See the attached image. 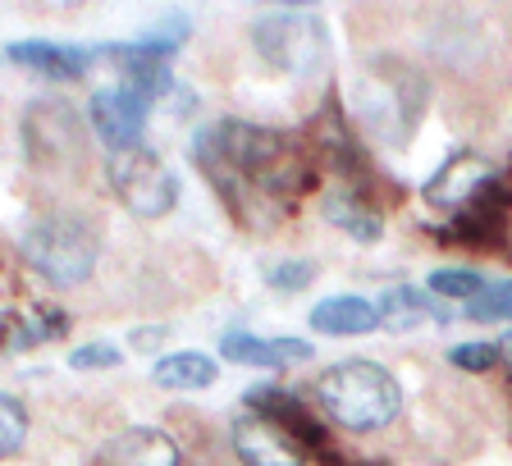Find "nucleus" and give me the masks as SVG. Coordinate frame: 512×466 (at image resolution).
I'll list each match as a JSON object with an SVG mask.
<instances>
[{
    "mask_svg": "<svg viewBox=\"0 0 512 466\" xmlns=\"http://www.w3.org/2000/svg\"><path fill=\"white\" fill-rule=\"evenodd\" d=\"M197 165L234 211L238 224L270 229L302 202L316 183V156L302 138L279 128L220 119L197 133Z\"/></svg>",
    "mask_w": 512,
    "mask_h": 466,
    "instance_id": "f257e3e1",
    "label": "nucleus"
},
{
    "mask_svg": "<svg viewBox=\"0 0 512 466\" xmlns=\"http://www.w3.org/2000/svg\"><path fill=\"white\" fill-rule=\"evenodd\" d=\"M316 398L325 407L334 425L352 430V435H371V430H384L403 412V384L389 366L366 357L352 361H334L330 371L316 380Z\"/></svg>",
    "mask_w": 512,
    "mask_h": 466,
    "instance_id": "f03ea898",
    "label": "nucleus"
},
{
    "mask_svg": "<svg viewBox=\"0 0 512 466\" xmlns=\"http://www.w3.org/2000/svg\"><path fill=\"white\" fill-rule=\"evenodd\" d=\"M352 106H357V115L366 119V128H371L384 147H403L416 128H421V115L430 106V83L407 60L380 55L357 78V87H352Z\"/></svg>",
    "mask_w": 512,
    "mask_h": 466,
    "instance_id": "7ed1b4c3",
    "label": "nucleus"
},
{
    "mask_svg": "<svg viewBox=\"0 0 512 466\" xmlns=\"http://www.w3.org/2000/svg\"><path fill=\"white\" fill-rule=\"evenodd\" d=\"M23 261L55 288H78L92 279L96 261H101V233L87 215L60 211L42 215L23 229Z\"/></svg>",
    "mask_w": 512,
    "mask_h": 466,
    "instance_id": "20e7f679",
    "label": "nucleus"
},
{
    "mask_svg": "<svg viewBox=\"0 0 512 466\" xmlns=\"http://www.w3.org/2000/svg\"><path fill=\"white\" fill-rule=\"evenodd\" d=\"M256 55L279 74L307 78L330 60V32L316 10H270L252 23Z\"/></svg>",
    "mask_w": 512,
    "mask_h": 466,
    "instance_id": "39448f33",
    "label": "nucleus"
},
{
    "mask_svg": "<svg viewBox=\"0 0 512 466\" xmlns=\"http://www.w3.org/2000/svg\"><path fill=\"white\" fill-rule=\"evenodd\" d=\"M106 179H110V192L119 197V206L133 211L138 220H160V215H170L174 202H179V179H174L170 165L151 147L110 151Z\"/></svg>",
    "mask_w": 512,
    "mask_h": 466,
    "instance_id": "423d86ee",
    "label": "nucleus"
},
{
    "mask_svg": "<svg viewBox=\"0 0 512 466\" xmlns=\"http://www.w3.org/2000/svg\"><path fill=\"white\" fill-rule=\"evenodd\" d=\"M508 215H512V188L503 179H490V188L480 192L476 202H467L458 215H448V229H439V238L458 247H503L508 238Z\"/></svg>",
    "mask_w": 512,
    "mask_h": 466,
    "instance_id": "0eeeda50",
    "label": "nucleus"
},
{
    "mask_svg": "<svg viewBox=\"0 0 512 466\" xmlns=\"http://www.w3.org/2000/svg\"><path fill=\"white\" fill-rule=\"evenodd\" d=\"M490 179H494L490 160L480 156V151L462 147V151H453V156H448L435 174H430L426 188H421V197H426V206H435V211L458 215L462 206L476 202L480 192L490 188Z\"/></svg>",
    "mask_w": 512,
    "mask_h": 466,
    "instance_id": "6e6552de",
    "label": "nucleus"
},
{
    "mask_svg": "<svg viewBox=\"0 0 512 466\" xmlns=\"http://www.w3.org/2000/svg\"><path fill=\"white\" fill-rule=\"evenodd\" d=\"M147 106L133 87L115 83V87H101L92 96V128L96 138L106 142L110 151H128V147H142V133H147Z\"/></svg>",
    "mask_w": 512,
    "mask_h": 466,
    "instance_id": "1a4fd4ad",
    "label": "nucleus"
},
{
    "mask_svg": "<svg viewBox=\"0 0 512 466\" xmlns=\"http://www.w3.org/2000/svg\"><path fill=\"white\" fill-rule=\"evenodd\" d=\"M183 453L170 430L156 425H128L96 448V466H179Z\"/></svg>",
    "mask_w": 512,
    "mask_h": 466,
    "instance_id": "9d476101",
    "label": "nucleus"
},
{
    "mask_svg": "<svg viewBox=\"0 0 512 466\" xmlns=\"http://www.w3.org/2000/svg\"><path fill=\"white\" fill-rule=\"evenodd\" d=\"M220 352L234 361V366H261V371H284V366H302V361H311L307 339H261V334H247V329L224 334Z\"/></svg>",
    "mask_w": 512,
    "mask_h": 466,
    "instance_id": "9b49d317",
    "label": "nucleus"
},
{
    "mask_svg": "<svg viewBox=\"0 0 512 466\" xmlns=\"http://www.w3.org/2000/svg\"><path fill=\"white\" fill-rule=\"evenodd\" d=\"M23 138H28V156L37 165L64 156V151H78V119L69 115V106H32L28 119H23Z\"/></svg>",
    "mask_w": 512,
    "mask_h": 466,
    "instance_id": "f8f14e48",
    "label": "nucleus"
},
{
    "mask_svg": "<svg viewBox=\"0 0 512 466\" xmlns=\"http://www.w3.org/2000/svg\"><path fill=\"white\" fill-rule=\"evenodd\" d=\"M375 316H380V329L407 334L426 320H448V307H439V297H430L426 288H384L375 302Z\"/></svg>",
    "mask_w": 512,
    "mask_h": 466,
    "instance_id": "ddd939ff",
    "label": "nucleus"
},
{
    "mask_svg": "<svg viewBox=\"0 0 512 466\" xmlns=\"http://www.w3.org/2000/svg\"><path fill=\"white\" fill-rule=\"evenodd\" d=\"M311 329L330 334V339H352V334L380 329V316H375V302L343 293V297H325V302L311 307Z\"/></svg>",
    "mask_w": 512,
    "mask_h": 466,
    "instance_id": "4468645a",
    "label": "nucleus"
},
{
    "mask_svg": "<svg viewBox=\"0 0 512 466\" xmlns=\"http://www.w3.org/2000/svg\"><path fill=\"white\" fill-rule=\"evenodd\" d=\"M5 55H10L14 64H23V69H32V74H46V78H78L87 69V60H92V51L64 46V42H19Z\"/></svg>",
    "mask_w": 512,
    "mask_h": 466,
    "instance_id": "2eb2a0df",
    "label": "nucleus"
},
{
    "mask_svg": "<svg viewBox=\"0 0 512 466\" xmlns=\"http://www.w3.org/2000/svg\"><path fill=\"white\" fill-rule=\"evenodd\" d=\"M151 380H156L160 389L192 393V389H211V384L220 380V366H215V357H206V352H165V357H156V366H151Z\"/></svg>",
    "mask_w": 512,
    "mask_h": 466,
    "instance_id": "dca6fc26",
    "label": "nucleus"
},
{
    "mask_svg": "<svg viewBox=\"0 0 512 466\" xmlns=\"http://www.w3.org/2000/svg\"><path fill=\"white\" fill-rule=\"evenodd\" d=\"M325 220L334 224V229H343L348 238H357V243H375L384 233V220L380 211H375L371 202H366L357 188H339L325 197Z\"/></svg>",
    "mask_w": 512,
    "mask_h": 466,
    "instance_id": "f3484780",
    "label": "nucleus"
},
{
    "mask_svg": "<svg viewBox=\"0 0 512 466\" xmlns=\"http://www.w3.org/2000/svg\"><path fill=\"white\" fill-rule=\"evenodd\" d=\"M23 444H28V412L14 393H0V462L23 453Z\"/></svg>",
    "mask_w": 512,
    "mask_h": 466,
    "instance_id": "a211bd4d",
    "label": "nucleus"
},
{
    "mask_svg": "<svg viewBox=\"0 0 512 466\" xmlns=\"http://www.w3.org/2000/svg\"><path fill=\"white\" fill-rule=\"evenodd\" d=\"M467 316L480 320V325L512 320V279H503V284H485V293L467 302Z\"/></svg>",
    "mask_w": 512,
    "mask_h": 466,
    "instance_id": "6ab92c4d",
    "label": "nucleus"
},
{
    "mask_svg": "<svg viewBox=\"0 0 512 466\" xmlns=\"http://www.w3.org/2000/svg\"><path fill=\"white\" fill-rule=\"evenodd\" d=\"M430 297H480L485 293V275H480V270H435V275H430Z\"/></svg>",
    "mask_w": 512,
    "mask_h": 466,
    "instance_id": "aec40b11",
    "label": "nucleus"
},
{
    "mask_svg": "<svg viewBox=\"0 0 512 466\" xmlns=\"http://www.w3.org/2000/svg\"><path fill=\"white\" fill-rule=\"evenodd\" d=\"M499 343H458V348L448 352V366H458V371L467 375H480L490 371V366H499Z\"/></svg>",
    "mask_w": 512,
    "mask_h": 466,
    "instance_id": "412c9836",
    "label": "nucleus"
},
{
    "mask_svg": "<svg viewBox=\"0 0 512 466\" xmlns=\"http://www.w3.org/2000/svg\"><path fill=\"white\" fill-rule=\"evenodd\" d=\"M311 279H316V265L311 261H279L266 270V284L279 288V293H298V288H307Z\"/></svg>",
    "mask_w": 512,
    "mask_h": 466,
    "instance_id": "4be33fe9",
    "label": "nucleus"
},
{
    "mask_svg": "<svg viewBox=\"0 0 512 466\" xmlns=\"http://www.w3.org/2000/svg\"><path fill=\"white\" fill-rule=\"evenodd\" d=\"M69 366L74 371H110V366H119V348H110V343H83V348L69 352Z\"/></svg>",
    "mask_w": 512,
    "mask_h": 466,
    "instance_id": "5701e85b",
    "label": "nucleus"
},
{
    "mask_svg": "<svg viewBox=\"0 0 512 466\" xmlns=\"http://www.w3.org/2000/svg\"><path fill=\"white\" fill-rule=\"evenodd\" d=\"M165 339H170V329H165V325H147L142 334H133V348H138V352H151V348H160Z\"/></svg>",
    "mask_w": 512,
    "mask_h": 466,
    "instance_id": "b1692460",
    "label": "nucleus"
},
{
    "mask_svg": "<svg viewBox=\"0 0 512 466\" xmlns=\"http://www.w3.org/2000/svg\"><path fill=\"white\" fill-rule=\"evenodd\" d=\"M499 357H508V361H512V329H508V334H503V343H499Z\"/></svg>",
    "mask_w": 512,
    "mask_h": 466,
    "instance_id": "393cba45",
    "label": "nucleus"
}]
</instances>
